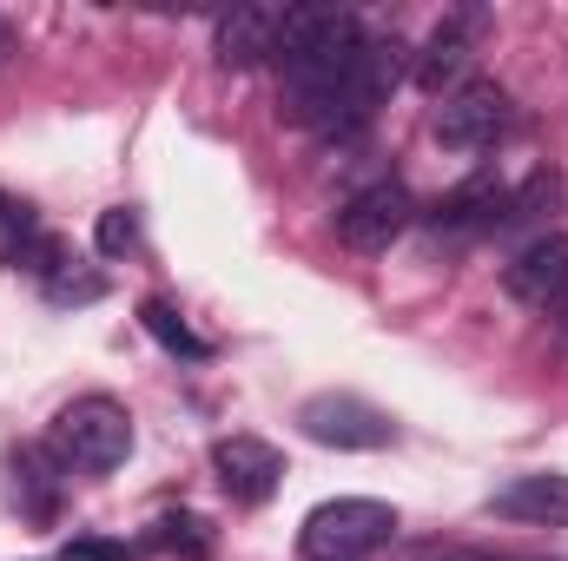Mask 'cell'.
I'll list each match as a JSON object with an SVG mask.
<instances>
[{
	"label": "cell",
	"mask_w": 568,
	"mask_h": 561,
	"mask_svg": "<svg viewBox=\"0 0 568 561\" xmlns=\"http://www.w3.org/2000/svg\"><path fill=\"white\" fill-rule=\"evenodd\" d=\"M549 317H556V330H562V337H568V297H562V304H556V310H549Z\"/></svg>",
	"instance_id": "cell-23"
},
{
	"label": "cell",
	"mask_w": 568,
	"mask_h": 561,
	"mask_svg": "<svg viewBox=\"0 0 568 561\" xmlns=\"http://www.w3.org/2000/svg\"><path fill=\"white\" fill-rule=\"evenodd\" d=\"M297 429L324 449H390L397 442V422L390 410H377L371 397L357 390H317L297 404Z\"/></svg>",
	"instance_id": "cell-4"
},
{
	"label": "cell",
	"mask_w": 568,
	"mask_h": 561,
	"mask_svg": "<svg viewBox=\"0 0 568 561\" xmlns=\"http://www.w3.org/2000/svg\"><path fill=\"white\" fill-rule=\"evenodd\" d=\"M140 555H152L145 536L140 542H93V536H87V542H67V555L60 561H140Z\"/></svg>",
	"instance_id": "cell-20"
},
{
	"label": "cell",
	"mask_w": 568,
	"mask_h": 561,
	"mask_svg": "<svg viewBox=\"0 0 568 561\" xmlns=\"http://www.w3.org/2000/svg\"><path fill=\"white\" fill-rule=\"evenodd\" d=\"M40 290H47V304H93V297H106V278H100V272H73V265H60Z\"/></svg>",
	"instance_id": "cell-18"
},
{
	"label": "cell",
	"mask_w": 568,
	"mask_h": 561,
	"mask_svg": "<svg viewBox=\"0 0 568 561\" xmlns=\"http://www.w3.org/2000/svg\"><path fill=\"white\" fill-rule=\"evenodd\" d=\"M47 449L60 456V469H87V476H106L133 456V417L126 404L113 397H73L53 429H47Z\"/></svg>",
	"instance_id": "cell-3"
},
{
	"label": "cell",
	"mask_w": 568,
	"mask_h": 561,
	"mask_svg": "<svg viewBox=\"0 0 568 561\" xmlns=\"http://www.w3.org/2000/svg\"><path fill=\"white\" fill-rule=\"evenodd\" d=\"M556 198H562V178H556V172H529V185L509 192V205H503V232H509V225H529V218L549 212Z\"/></svg>",
	"instance_id": "cell-15"
},
{
	"label": "cell",
	"mask_w": 568,
	"mask_h": 561,
	"mask_svg": "<svg viewBox=\"0 0 568 561\" xmlns=\"http://www.w3.org/2000/svg\"><path fill=\"white\" fill-rule=\"evenodd\" d=\"M93 245H100V258H126V252L140 245V218H133L126 205L100 212V225H93Z\"/></svg>",
	"instance_id": "cell-17"
},
{
	"label": "cell",
	"mask_w": 568,
	"mask_h": 561,
	"mask_svg": "<svg viewBox=\"0 0 568 561\" xmlns=\"http://www.w3.org/2000/svg\"><path fill=\"white\" fill-rule=\"evenodd\" d=\"M503 126H509V93L496 80H463L436 106V145L443 152H483V145L503 140Z\"/></svg>",
	"instance_id": "cell-6"
},
{
	"label": "cell",
	"mask_w": 568,
	"mask_h": 561,
	"mask_svg": "<svg viewBox=\"0 0 568 561\" xmlns=\"http://www.w3.org/2000/svg\"><path fill=\"white\" fill-rule=\"evenodd\" d=\"M489 516H496V522H523V529H568V476L562 469L509 476V482L489 496Z\"/></svg>",
	"instance_id": "cell-10"
},
{
	"label": "cell",
	"mask_w": 568,
	"mask_h": 561,
	"mask_svg": "<svg viewBox=\"0 0 568 561\" xmlns=\"http://www.w3.org/2000/svg\"><path fill=\"white\" fill-rule=\"evenodd\" d=\"M397 542V509L377 496H337L317 502L297 529V555L304 561H371L377 549Z\"/></svg>",
	"instance_id": "cell-2"
},
{
	"label": "cell",
	"mask_w": 568,
	"mask_h": 561,
	"mask_svg": "<svg viewBox=\"0 0 568 561\" xmlns=\"http://www.w3.org/2000/svg\"><path fill=\"white\" fill-rule=\"evenodd\" d=\"M60 456L47 449V442H20L13 456H7V496H13V509L27 516V522H53V509H60Z\"/></svg>",
	"instance_id": "cell-11"
},
{
	"label": "cell",
	"mask_w": 568,
	"mask_h": 561,
	"mask_svg": "<svg viewBox=\"0 0 568 561\" xmlns=\"http://www.w3.org/2000/svg\"><path fill=\"white\" fill-rule=\"evenodd\" d=\"M417 218H424L417 198H410L397 178H377V185H364L357 198L337 205V238H344L351 252H390Z\"/></svg>",
	"instance_id": "cell-5"
},
{
	"label": "cell",
	"mask_w": 568,
	"mask_h": 561,
	"mask_svg": "<svg viewBox=\"0 0 568 561\" xmlns=\"http://www.w3.org/2000/svg\"><path fill=\"white\" fill-rule=\"evenodd\" d=\"M503 290L523 310H556L568 297V238L562 232H536L509 265H503Z\"/></svg>",
	"instance_id": "cell-9"
},
{
	"label": "cell",
	"mask_w": 568,
	"mask_h": 561,
	"mask_svg": "<svg viewBox=\"0 0 568 561\" xmlns=\"http://www.w3.org/2000/svg\"><path fill=\"white\" fill-rule=\"evenodd\" d=\"M212 476H219V489H225L239 509H258V502L278 496L284 456L265 436H219V442H212Z\"/></svg>",
	"instance_id": "cell-8"
},
{
	"label": "cell",
	"mask_w": 568,
	"mask_h": 561,
	"mask_svg": "<svg viewBox=\"0 0 568 561\" xmlns=\"http://www.w3.org/2000/svg\"><path fill=\"white\" fill-rule=\"evenodd\" d=\"M364 27L357 13H337V7H284L278 27V73H284V120L297 126H324L337 86L351 80L357 53H364Z\"/></svg>",
	"instance_id": "cell-1"
},
{
	"label": "cell",
	"mask_w": 568,
	"mask_h": 561,
	"mask_svg": "<svg viewBox=\"0 0 568 561\" xmlns=\"http://www.w3.org/2000/svg\"><path fill=\"white\" fill-rule=\"evenodd\" d=\"M140 324H145V337H152V344H165V350H172V357H185V364H205V357H212V344H205V337H199V330L165 304V297H145Z\"/></svg>",
	"instance_id": "cell-14"
},
{
	"label": "cell",
	"mask_w": 568,
	"mask_h": 561,
	"mask_svg": "<svg viewBox=\"0 0 568 561\" xmlns=\"http://www.w3.org/2000/svg\"><path fill=\"white\" fill-rule=\"evenodd\" d=\"M13 47H20V40H13V27L0 20V73H7V60H13Z\"/></svg>",
	"instance_id": "cell-22"
},
{
	"label": "cell",
	"mask_w": 568,
	"mask_h": 561,
	"mask_svg": "<svg viewBox=\"0 0 568 561\" xmlns=\"http://www.w3.org/2000/svg\"><path fill=\"white\" fill-rule=\"evenodd\" d=\"M429 561H503V555H476V549H443V555H429Z\"/></svg>",
	"instance_id": "cell-21"
},
{
	"label": "cell",
	"mask_w": 568,
	"mask_h": 561,
	"mask_svg": "<svg viewBox=\"0 0 568 561\" xmlns=\"http://www.w3.org/2000/svg\"><path fill=\"white\" fill-rule=\"evenodd\" d=\"M33 245H40L33 212H27V205H13V198H0V265H20Z\"/></svg>",
	"instance_id": "cell-16"
},
{
	"label": "cell",
	"mask_w": 568,
	"mask_h": 561,
	"mask_svg": "<svg viewBox=\"0 0 568 561\" xmlns=\"http://www.w3.org/2000/svg\"><path fill=\"white\" fill-rule=\"evenodd\" d=\"M145 549H185V555L199 561V555H205V536H199V522H192V516H165V522H152Z\"/></svg>",
	"instance_id": "cell-19"
},
{
	"label": "cell",
	"mask_w": 568,
	"mask_h": 561,
	"mask_svg": "<svg viewBox=\"0 0 568 561\" xmlns=\"http://www.w3.org/2000/svg\"><path fill=\"white\" fill-rule=\"evenodd\" d=\"M278 27L284 7H232V13H219L212 47L225 67H258V60H278Z\"/></svg>",
	"instance_id": "cell-12"
},
{
	"label": "cell",
	"mask_w": 568,
	"mask_h": 561,
	"mask_svg": "<svg viewBox=\"0 0 568 561\" xmlns=\"http://www.w3.org/2000/svg\"><path fill=\"white\" fill-rule=\"evenodd\" d=\"M503 205H509V185H503L496 172H476V178H463L449 198L429 205L424 225H429L436 245H476V238L503 232Z\"/></svg>",
	"instance_id": "cell-7"
},
{
	"label": "cell",
	"mask_w": 568,
	"mask_h": 561,
	"mask_svg": "<svg viewBox=\"0 0 568 561\" xmlns=\"http://www.w3.org/2000/svg\"><path fill=\"white\" fill-rule=\"evenodd\" d=\"M469 53H476V20H469V13H449V20L424 40V53H417V86L436 93V100L456 93L463 73H469Z\"/></svg>",
	"instance_id": "cell-13"
}]
</instances>
